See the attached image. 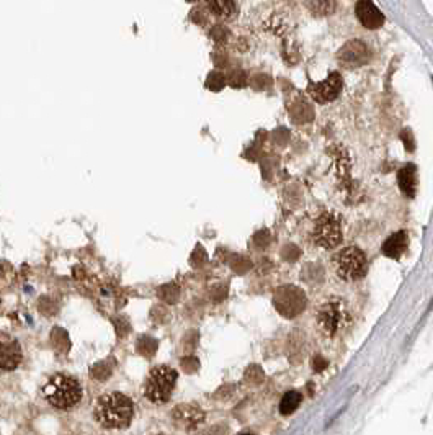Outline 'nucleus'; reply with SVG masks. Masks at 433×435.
Here are the masks:
<instances>
[{"mask_svg":"<svg viewBox=\"0 0 433 435\" xmlns=\"http://www.w3.org/2000/svg\"><path fill=\"white\" fill-rule=\"evenodd\" d=\"M306 295L304 291L293 285H284L275 291L273 305L277 311L284 317H294L306 307Z\"/></svg>","mask_w":433,"mask_h":435,"instance_id":"6","label":"nucleus"},{"mask_svg":"<svg viewBox=\"0 0 433 435\" xmlns=\"http://www.w3.org/2000/svg\"><path fill=\"white\" fill-rule=\"evenodd\" d=\"M23 352L20 342L10 334L0 332V370L12 371L22 363Z\"/></svg>","mask_w":433,"mask_h":435,"instance_id":"10","label":"nucleus"},{"mask_svg":"<svg viewBox=\"0 0 433 435\" xmlns=\"http://www.w3.org/2000/svg\"><path fill=\"white\" fill-rule=\"evenodd\" d=\"M398 183L403 193L409 198H414L417 190V169L414 166H405L398 174Z\"/></svg>","mask_w":433,"mask_h":435,"instance_id":"14","label":"nucleus"},{"mask_svg":"<svg viewBox=\"0 0 433 435\" xmlns=\"http://www.w3.org/2000/svg\"><path fill=\"white\" fill-rule=\"evenodd\" d=\"M206 7L216 18L231 20L237 12L236 0H206Z\"/></svg>","mask_w":433,"mask_h":435,"instance_id":"13","label":"nucleus"},{"mask_svg":"<svg viewBox=\"0 0 433 435\" xmlns=\"http://www.w3.org/2000/svg\"><path fill=\"white\" fill-rule=\"evenodd\" d=\"M409 247V235L405 231L394 232L393 236H389L386 241H384L381 251L386 257L389 259H399L403 254L408 251Z\"/></svg>","mask_w":433,"mask_h":435,"instance_id":"12","label":"nucleus"},{"mask_svg":"<svg viewBox=\"0 0 433 435\" xmlns=\"http://www.w3.org/2000/svg\"><path fill=\"white\" fill-rule=\"evenodd\" d=\"M301 402H303V396H301L298 391H289L283 396L282 402H279V412H282L283 416H289V414H293L298 409Z\"/></svg>","mask_w":433,"mask_h":435,"instance_id":"16","label":"nucleus"},{"mask_svg":"<svg viewBox=\"0 0 433 435\" xmlns=\"http://www.w3.org/2000/svg\"><path fill=\"white\" fill-rule=\"evenodd\" d=\"M343 87L342 76L339 72H330L327 76L325 81L322 82H311L308 87V94L311 95V98L318 103H329L332 100H335L339 97L340 90Z\"/></svg>","mask_w":433,"mask_h":435,"instance_id":"9","label":"nucleus"},{"mask_svg":"<svg viewBox=\"0 0 433 435\" xmlns=\"http://www.w3.org/2000/svg\"><path fill=\"white\" fill-rule=\"evenodd\" d=\"M45 397L52 407L56 409H72L79 402L82 401L83 391L79 381L74 376H69L66 373H57L51 376L46 381L45 388Z\"/></svg>","mask_w":433,"mask_h":435,"instance_id":"2","label":"nucleus"},{"mask_svg":"<svg viewBox=\"0 0 433 435\" xmlns=\"http://www.w3.org/2000/svg\"><path fill=\"white\" fill-rule=\"evenodd\" d=\"M355 13L358 22L366 30H378L384 25V15L379 12V9L371 0H358L355 5Z\"/></svg>","mask_w":433,"mask_h":435,"instance_id":"11","label":"nucleus"},{"mask_svg":"<svg viewBox=\"0 0 433 435\" xmlns=\"http://www.w3.org/2000/svg\"><path fill=\"white\" fill-rule=\"evenodd\" d=\"M304 7L314 17H327L335 12L337 0H304Z\"/></svg>","mask_w":433,"mask_h":435,"instance_id":"15","label":"nucleus"},{"mask_svg":"<svg viewBox=\"0 0 433 435\" xmlns=\"http://www.w3.org/2000/svg\"><path fill=\"white\" fill-rule=\"evenodd\" d=\"M319 327L324 331L327 336H337L343 329L350 324L352 317L348 315L347 307L340 301H327V303L319 307L318 315H316Z\"/></svg>","mask_w":433,"mask_h":435,"instance_id":"5","label":"nucleus"},{"mask_svg":"<svg viewBox=\"0 0 433 435\" xmlns=\"http://www.w3.org/2000/svg\"><path fill=\"white\" fill-rule=\"evenodd\" d=\"M371 57L369 47L366 43H363L362 40H350L340 47V51L337 52V60L342 66L348 69H357L365 66Z\"/></svg>","mask_w":433,"mask_h":435,"instance_id":"8","label":"nucleus"},{"mask_svg":"<svg viewBox=\"0 0 433 435\" xmlns=\"http://www.w3.org/2000/svg\"><path fill=\"white\" fill-rule=\"evenodd\" d=\"M313 239L319 247L332 249L342 241V227H340V218L332 211H325L319 216L316 221Z\"/></svg>","mask_w":433,"mask_h":435,"instance_id":"7","label":"nucleus"},{"mask_svg":"<svg viewBox=\"0 0 433 435\" xmlns=\"http://www.w3.org/2000/svg\"><path fill=\"white\" fill-rule=\"evenodd\" d=\"M178 373L171 367L161 365L151 370L144 383V396L152 405H166L175 390Z\"/></svg>","mask_w":433,"mask_h":435,"instance_id":"3","label":"nucleus"},{"mask_svg":"<svg viewBox=\"0 0 433 435\" xmlns=\"http://www.w3.org/2000/svg\"><path fill=\"white\" fill-rule=\"evenodd\" d=\"M335 272L342 280L355 282L366 275L368 261L365 252L358 247H345L334 257Z\"/></svg>","mask_w":433,"mask_h":435,"instance_id":"4","label":"nucleus"},{"mask_svg":"<svg viewBox=\"0 0 433 435\" xmlns=\"http://www.w3.org/2000/svg\"><path fill=\"white\" fill-rule=\"evenodd\" d=\"M133 401L123 392H107L100 396L95 405V419L105 429H126L133 421Z\"/></svg>","mask_w":433,"mask_h":435,"instance_id":"1","label":"nucleus"}]
</instances>
